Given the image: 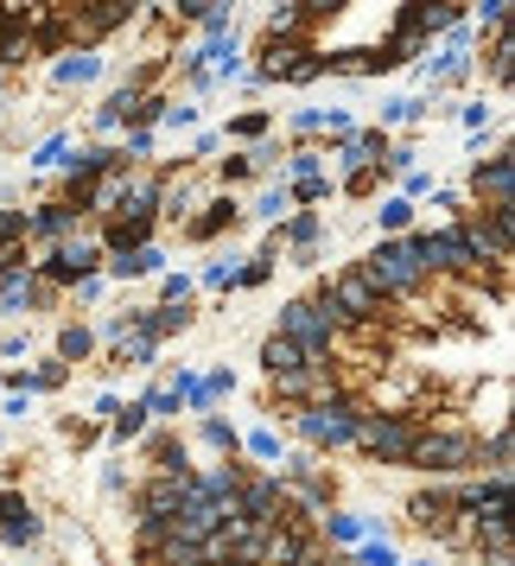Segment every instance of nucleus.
Segmentation results:
<instances>
[{
    "instance_id": "f257e3e1",
    "label": "nucleus",
    "mask_w": 515,
    "mask_h": 566,
    "mask_svg": "<svg viewBox=\"0 0 515 566\" xmlns=\"http://www.w3.org/2000/svg\"><path fill=\"white\" fill-rule=\"evenodd\" d=\"M420 433H427V420H420V413H376V408H362L350 446H362L376 464H413Z\"/></svg>"
},
{
    "instance_id": "f03ea898",
    "label": "nucleus",
    "mask_w": 515,
    "mask_h": 566,
    "mask_svg": "<svg viewBox=\"0 0 515 566\" xmlns=\"http://www.w3.org/2000/svg\"><path fill=\"white\" fill-rule=\"evenodd\" d=\"M357 413H362V401L337 388V395H325V401L293 408V433L306 439V452H344L350 433H357Z\"/></svg>"
},
{
    "instance_id": "7ed1b4c3",
    "label": "nucleus",
    "mask_w": 515,
    "mask_h": 566,
    "mask_svg": "<svg viewBox=\"0 0 515 566\" xmlns=\"http://www.w3.org/2000/svg\"><path fill=\"white\" fill-rule=\"evenodd\" d=\"M357 274L376 286V300H382V306H388V300H413V293L427 286V274H420V261L408 255V242H401V235H382V242L357 261Z\"/></svg>"
},
{
    "instance_id": "20e7f679",
    "label": "nucleus",
    "mask_w": 515,
    "mask_h": 566,
    "mask_svg": "<svg viewBox=\"0 0 515 566\" xmlns=\"http://www.w3.org/2000/svg\"><path fill=\"white\" fill-rule=\"evenodd\" d=\"M312 300H325L337 312V325L344 332H369V325H382V300H376V286L362 281L357 268H337L325 281L312 286Z\"/></svg>"
},
{
    "instance_id": "39448f33",
    "label": "nucleus",
    "mask_w": 515,
    "mask_h": 566,
    "mask_svg": "<svg viewBox=\"0 0 515 566\" xmlns=\"http://www.w3.org/2000/svg\"><path fill=\"white\" fill-rule=\"evenodd\" d=\"M274 332L293 337L299 350H332L337 337H344V325H337V312L325 306V300L299 293V300H286V306H281V325H274Z\"/></svg>"
},
{
    "instance_id": "423d86ee",
    "label": "nucleus",
    "mask_w": 515,
    "mask_h": 566,
    "mask_svg": "<svg viewBox=\"0 0 515 566\" xmlns=\"http://www.w3.org/2000/svg\"><path fill=\"white\" fill-rule=\"evenodd\" d=\"M477 459H484L477 433H433V427L420 433V452H413V464L433 478H464V471H477Z\"/></svg>"
},
{
    "instance_id": "0eeeda50",
    "label": "nucleus",
    "mask_w": 515,
    "mask_h": 566,
    "mask_svg": "<svg viewBox=\"0 0 515 566\" xmlns=\"http://www.w3.org/2000/svg\"><path fill=\"white\" fill-rule=\"evenodd\" d=\"M471 198H477L484 210L515 205V147H509V140H496V147H490V159H477V166H471Z\"/></svg>"
},
{
    "instance_id": "6e6552de",
    "label": "nucleus",
    "mask_w": 515,
    "mask_h": 566,
    "mask_svg": "<svg viewBox=\"0 0 515 566\" xmlns=\"http://www.w3.org/2000/svg\"><path fill=\"white\" fill-rule=\"evenodd\" d=\"M191 496V471H154L140 496H134V515H147V522H172L179 503Z\"/></svg>"
},
{
    "instance_id": "1a4fd4ad",
    "label": "nucleus",
    "mask_w": 515,
    "mask_h": 566,
    "mask_svg": "<svg viewBox=\"0 0 515 566\" xmlns=\"http://www.w3.org/2000/svg\"><path fill=\"white\" fill-rule=\"evenodd\" d=\"M452 510L464 522H496V515H509V478H471V484L452 490Z\"/></svg>"
},
{
    "instance_id": "9d476101",
    "label": "nucleus",
    "mask_w": 515,
    "mask_h": 566,
    "mask_svg": "<svg viewBox=\"0 0 515 566\" xmlns=\"http://www.w3.org/2000/svg\"><path fill=\"white\" fill-rule=\"evenodd\" d=\"M235 223H242V205H235V191H217V198H204V205L185 217V235H191V242H217V235H230Z\"/></svg>"
},
{
    "instance_id": "9b49d317",
    "label": "nucleus",
    "mask_w": 515,
    "mask_h": 566,
    "mask_svg": "<svg viewBox=\"0 0 515 566\" xmlns=\"http://www.w3.org/2000/svg\"><path fill=\"white\" fill-rule=\"evenodd\" d=\"M281 510H286L281 478H242V484H235V515H242V522H274Z\"/></svg>"
},
{
    "instance_id": "f8f14e48",
    "label": "nucleus",
    "mask_w": 515,
    "mask_h": 566,
    "mask_svg": "<svg viewBox=\"0 0 515 566\" xmlns=\"http://www.w3.org/2000/svg\"><path fill=\"white\" fill-rule=\"evenodd\" d=\"M159 217H147V210H122V217H108L103 230H96V242H103V255H128V249H140V242H154Z\"/></svg>"
},
{
    "instance_id": "ddd939ff",
    "label": "nucleus",
    "mask_w": 515,
    "mask_h": 566,
    "mask_svg": "<svg viewBox=\"0 0 515 566\" xmlns=\"http://www.w3.org/2000/svg\"><path fill=\"white\" fill-rule=\"evenodd\" d=\"M83 217L64 198H45V205H32L27 210V242H39V249H52V242H64V235L77 230Z\"/></svg>"
},
{
    "instance_id": "4468645a",
    "label": "nucleus",
    "mask_w": 515,
    "mask_h": 566,
    "mask_svg": "<svg viewBox=\"0 0 515 566\" xmlns=\"http://www.w3.org/2000/svg\"><path fill=\"white\" fill-rule=\"evenodd\" d=\"M274 478H281V484H306V490H312V503H332V496H337V478L325 471V464H318V452H286Z\"/></svg>"
},
{
    "instance_id": "2eb2a0df",
    "label": "nucleus",
    "mask_w": 515,
    "mask_h": 566,
    "mask_svg": "<svg viewBox=\"0 0 515 566\" xmlns=\"http://www.w3.org/2000/svg\"><path fill=\"white\" fill-rule=\"evenodd\" d=\"M45 535V522H39V510H32L20 490H0V541H13V547H27V541Z\"/></svg>"
},
{
    "instance_id": "dca6fc26",
    "label": "nucleus",
    "mask_w": 515,
    "mask_h": 566,
    "mask_svg": "<svg viewBox=\"0 0 515 566\" xmlns=\"http://www.w3.org/2000/svg\"><path fill=\"white\" fill-rule=\"evenodd\" d=\"M45 300H52V286L32 274V261L0 274V312H32V306H45Z\"/></svg>"
},
{
    "instance_id": "f3484780",
    "label": "nucleus",
    "mask_w": 515,
    "mask_h": 566,
    "mask_svg": "<svg viewBox=\"0 0 515 566\" xmlns=\"http://www.w3.org/2000/svg\"><path fill=\"white\" fill-rule=\"evenodd\" d=\"M408 522L420 528V535H452V522H459L452 490H420V496L408 503Z\"/></svg>"
},
{
    "instance_id": "a211bd4d",
    "label": "nucleus",
    "mask_w": 515,
    "mask_h": 566,
    "mask_svg": "<svg viewBox=\"0 0 515 566\" xmlns=\"http://www.w3.org/2000/svg\"><path fill=\"white\" fill-rule=\"evenodd\" d=\"M103 71H108L103 52H57L52 90H90V83H103Z\"/></svg>"
},
{
    "instance_id": "6ab92c4d",
    "label": "nucleus",
    "mask_w": 515,
    "mask_h": 566,
    "mask_svg": "<svg viewBox=\"0 0 515 566\" xmlns=\"http://www.w3.org/2000/svg\"><path fill=\"white\" fill-rule=\"evenodd\" d=\"M103 268L115 281H147V274H166V249H159V242H140L128 255H103Z\"/></svg>"
},
{
    "instance_id": "aec40b11",
    "label": "nucleus",
    "mask_w": 515,
    "mask_h": 566,
    "mask_svg": "<svg viewBox=\"0 0 515 566\" xmlns=\"http://www.w3.org/2000/svg\"><path fill=\"white\" fill-rule=\"evenodd\" d=\"M471 535H477V554H484L490 566H509V560H515L509 515H496V522H471Z\"/></svg>"
},
{
    "instance_id": "412c9836",
    "label": "nucleus",
    "mask_w": 515,
    "mask_h": 566,
    "mask_svg": "<svg viewBox=\"0 0 515 566\" xmlns=\"http://www.w3.org/2000/svg\"><path fill=\"white\" fill-rule=\"evenodd\" d=\"M427 115H439V103L433 96H388L382 103V122H376V128H413V122H427Z\"/></svg>"
},
{
    "instance_id": "4be33fe9",
    "label": "nucleus",
    "mask_w": 515,
    "mask_h": 566,
    "mask_svg": "<svg viewBox=\"0 0 515 566\" xmlns=\"http://www.w3.org/2000/svg\"><path fill=\"white\" fill-rule=\"evenodd\" d=\"M306 357H312V350H299V344H293V337H281V332L261 337V369H267V376H286V369H299Z\"/></svg>"
},
{
    "instance_id": "5701e85b",
    "label": "nucleus",
    "mask_w": 515,
    "mask_h": 566,
    "mask_svg": "<svg viewBox=\"0 0 515 566\" xmlns=\"http://www.w3.org/2000/svg\"><path fill=\"white\" fill-rule=\"evenodd\" d=\"M267 39H306V20H299V0H267Z\"/></svg>"
},
{
    "instance_id": "b1692460",
    "label": "nucleus",
    "mask_w": 515,
    "mask_h": 566,
    "mask_svg": "<svg viewBox=\"0 0 515 566\" xmlns=\"http://www.w3.org/2000/svg\"><path fill=\"white\" fill-rule=\"evenodd\" d=\"M318 77H332V57L318 52V45H306V52H299L293 64H286V77H281V83H293V90H306V83H318Z\"/></svg>"
},
{
    "instance_id": "393cba45",
    "label": "nucleus",
    "mask_w": 515,
    "mask_h": 566,
    "mask_svg": "<svg viewBox=\"0 0 515 566\" xmlns=\"http://www.w3.org/2000/svg\"><path fill=\"white\" fill-rule=\"evenodd\" d=\"M71 147H77L71 134H45V140H39V147H32V154H27V172H57V166H64V154H71Z\"/></svg>"
},
{
    "instance_id": "a878e982",
    "label": "nucleus",
    "mask_w": 515,
    "mask_h": 566,
    "mask_svg": "<svg viewBox=\"0 0 515 566\" xmlns=\"http://www.w3.org/2000/svg\"><path fill=\"white\" fill-rule=\"evenodd\" d=\"M235 32V0H210L204 20H198V45H210V39H230Z\"/></svg>"
},
{
    "instance_id": "bb28decb",
    "label": "nucleus",
    "mask_w": 515,
    "mask_h": 566,
    "mask_svg": "<svg viewBox=\"0 0 515 566\" xmlns=\"http://www.w3.org/2000/svg\"><path fill=\"white\" fill-rule=\"evenodd\" d=\"M191 210H198V185H172V179H166V191H159V210H154V217H172V223H185Z\"/></svg>"
},
{
    "instance_id": "cd10ccee",
    "label": "nucleus",
    "mask_w": 515,
    "mask_h": 566,
    "mask_svg": "<svg viewBox=\"0 0 515 566\" xmlns=\"http://www.w3.org/2000/svg\"><path fill=\"white\" fill-rule=\"evenodd\" d=\"M376 223H382V235H408L413 230V198H401V191L382 198V205H376Z\"/></svg>"
},
{
    "instance_id": "c85d7f7f",
    "label": "nucleus",
    "mask_w": 515,
    "mask_h": 566,
    "mask_svg": "<svg viewBox=\"0 0 515 566\" xmlns=\"http://www.w3.org/2000/svg\"><path fill=\"white\" fill-rule=\"evenodd\" d=\"M490 83H496V90H509V83H515V39H509V32H496V39H490Z\"/></svg>"
},
{
    "instance_id": "c756f323",
    "label": "nucleus",
    "mask_w": 515,
    "mask_h": 566,
    "mask_svg": "<svg viewBox=\"0 0 515 566\" xmlns=\"http://www.w3.org/2000/svg\"><path fill=\"white\" fill-rule=\"evenodd\" d=\"M267 128H274V115H267V108H242L230 128H223V147H230V140H267Z\"/></svg>"
},
{
    "instance_id": "7c9ffc66",
    "label": "nucleus",
    "mask_w": 515,
    "mask_h": 566,
    "mask_svg": "<svg viewBox=\"0 0 515 566\" xmlns=\"http://www.w3.org/2000/svg\"><path fill=\"white\" fill-rule=\"evenodd\" d=\"M90 350H96V332L90 325H64L57 332V363H90Z\"/></svg>"
},
{
    "instance_id": "2f4dec72",
    "label": "nucleus",
    "mask_w": 515,
    "mask_h": 566,
    "mask_svg": "<svg viewBox=\"0 0 515 566\" xmlns=\"http://www.w3.org/2000/svg\"><path fill=\"white\" fill-rule=\"evenodd\" d=\"M433 45L427 39H413V32H395V39H382V57H388V71H401V64H413V57H427Z\"/></svg>"
},
{
    "instance_id": "473e14b6",
    "label": "nucleus",
    "mask_w": 515,
    "mask_h": 566,
    "mask_svg": "<svg viewBox=\"0 0 515 566\" xmlns=\"http://www.w3.org/2000/svg\"><path fill=\"white\" fill-rule=\"evenodd\" d=\"M477 7V39H496V32H509V0H471Z\"/></svg>"
},
{
    "instance_id": "72a5a7b5",
    "label": "nucleus",
    "mask_w": 515,
    "mask_h": 566,
    "mask_svg": "<svg viewBox=\"0 0 515 566\" xmlns=\"http://www.w3.org/2000/svg\"><path fill=\"white\" fill-rule=\"evenodd\" d=\"M281 166H286V172H293V179H318V172H325V154H318L312 140H299L293 154H281Z\"/></svg>"
},
{
    "instance_id": "f704fd0d",
    "label": "nucleus",
    "mask_w": 515,
    "mask_h": 566,
    "mask_svg": "<svg viewBox=\"0 0 515 566\" xmlns=\"http://www.w3.org/2000/svg\"><path fill=\"white\" fill-rule=\"evenodd\" d=\"M115 147H122V159H128V166H140V159H154L159 134L154 128H122V140H115Z\"/></svg>"
},
{
    "instance_id": "c9c22d12",
    "label": "nucleus",
    "mask_w": 515,
    "mask_h": 566,
    "mask_svg": "<svg viewBox=\"0 0 515 566\" xmlns=\"http://www.w3.org/2000/svg\"><path fill=\"white\" fill-rule=\"evenodd\" d=\"M217 179H223V191H235V185H249V179H255V154L242 147V154L217 159Z\"/></svg>"
},
{
    "instance_id": "e433bc0d",
    "label": "nucleus",
    "mask_w": 515,
    "mask_h": 566,
    "mask_svg": "<svg viewBox=\"0 0 515 566\" xmlns=\"http://www.w3.org/2000/svg\"><path fill=\"white\" fill-rule=\"evenodd\" d=\"M108 433L122 439V446L140 439V433H147V408H140V401H134V408H115V413H108Z\"/></svg>"
},
{
    "instance_id": "4c0bfd02",
    "label": "nucleus",
    "mask_w": 515,
    "mask_h": 566,
    "mask_svg": "<svg viewBox=\"0 0 515 566\" xmlns=\"http://www.w3.org/2000/svg\"><path fill=\"white\" fill-rule=\"evenodd\" d=\"M452 115L464 122V134H490L496 128V108H490L484 96H477V103H452Z\"/></svg>"
},
{
    "instance_id": "58836bf2",
    "label": "nucleus",
    "mask_w": 515,
    "mask_h": 566,
    "mask_svg": "<svg viewBox=\"0 0 515 566\" xmlns=\"http://www.w3.org/2000/svg\"><path fill=\"white\" fill-rule=\"evenodd\" d=\"M0 249H27V210L0 205Z\"/></svg>"
},
{
    "instance_id": "ea45409f",
    "label": "nucleus",
    "mask_w": 515,
    "mask_h": 566,
    "mask_svg": "<svg viewBox=\"0 0 515 566\" xmlns=\"http://www.w3.org/2000/svg\"><path fill=\"white\" fill-rule=\"evenodd\" d=\"M255 217H267V223H286L293 217V198H286V185H267L255 198Z\"/></svg>"
},
{
    "instance_id": "a19ab883",
    "label": "nucleus",
    "mask_w": 515,
    "mask_h": 566,
    "mask_svg": "<svg viewBox=\"0 0 515 566\" xmlns=\"http://www.w3.org/2000/svg\"><path fill=\"white\" fill-rule=\"evenodd\" d=\"M147 452H154L159 471H185V446L172 433H154V439H147Z\"/></svg>"
},
{
    "instance_id": "79ce46f5",
    "label": "nucleus",
    "mask_w": 515,
    "mask_h": 566,
    "mask_svg": "<svg viewBox=\"0 0 515 566\" xmlns=\"http://www.w3.org/2000/svg\"><path fill=\"white\" fill-rule=\"evenodd\" d=\"M382 191V166H357V172H344V198H376Z\"/></svg>"
},
{
    "instance_id": "37998d69",
    "label": "nucleus",
    "mask_w": 515,
    "mask_h": 566,
    "mask_svg": "<svg viewBox=\"0 0 515 566\" xmlns=\"http://www.w3.org/2000/svg\"><path fill=\"white\" fill-rule=\"evenodd\" d=\"M267 274H274V249H261V255L242 261L235 268V286H267Z\"/></svg>"
},
{
    "instance_id": "c03bdc74",
    "label": "nucleus",
    "mask_w": 515,
    "mask_h": 566,
    "mask_svg": "<svg viewBox=\"0 0 515 566\" xmlns=\"http://www.w3.org/2000/svg\"><path fill=\"white\" fill-rule=\"evenodd\" d=\"M159 128H166V134H191V128H198V103H166Z\"/></svg>"
},
{
    "instance_id": "a18cd8bd",
    "label": "nucleus",
    "mask_w": 515,
    "mask_h": 566,
    "mask_svg": "<svg viewBox=\"0 0 515 566\" xmlns=\"http://www.w3.org/2000/svg\"><path fill=\"white\" fill-rule=\"evenodd\" d=\"M325 535L344 541V547H357V541H362V522H357V515H344V510H332V515H325Z\"/></svg>"
},
{
    "instance_id": "49530a36",
    "label": "nucleus",
    "mask_w": 515,
    "mask_h": 566,
    "mask_svg": "<svg viewBox=\"0 0 515 566\" xmlns=\"http://www.w3.org/2000/svg\"><path fill=\"white\" fill-rule=\"evenodd\" d=\"M286 128H293V140H318V134H325V108H293Z\"/></svg>"
},
{
    "instance_id": "de8ad7c7",
    "label": "nucleus",
    "mask_w": 515,
    "mask_h": 566,
    "mask_svg": "<svg viewBox=\"0 0 515 566\" xmlns=\"http://www.w3.org/2000/svg\"><path fill=\"white\" fill-rule=\"evenodd\" d=\"M413 166H420V147H413V140H395V147H388V159H382V172H395V179H401V172H413Z\"/></svg>"
},
{
    "instance_id": "09e8293b",
    "label": "nucleus",
    "mask_w": 515,
    "mask_h": 566,
    "mask_svg": "<svg viewBox=\"0 0 515 566\" xmlns=\"http://www.w3.org/2000/svg\"><path fill=\"white\" fill-rule=\"evenodd\" d=\"M344 7H350V0H299V20H306V27H325V20L344 13Z\"/></svg>"
},
{
    "instance_id": "8fccbe9b",
    "label": "nucleus",
    "mask_w": 515,
    "mask_h": 566,
    "mask_svg": "<svg viewBox=\"0 0 515 566\" xmlns=\"http://www.w3.org/2000/svg\"><path fill=\"white\" fill-rule=\"evenodd\" d=\"M64 376H71V363H39V369H32L27 376V388H45V395H52V388H64Z\"/></svg>"
},
{
    "instance_id": "3c124183",
    "label": "nucleus",
    "mask_w": 515,
    "mask_h": 566,
    "mask_svg": "<svg viewBox=\"0 0 515 566\" xmlns=\"http://www.w3.org/2000/svg\"><path fill=\"white\" fill-rule=\"evenodd\" d=\"M204 446H217V452H235L242 439H235L230 420H217V413H204Z\"/></svg>"
},
{
    "instance_id": "603ef678",
    "label": "nucleus",
    "mask_w": 515,
    "mask_h": 566,
    "mask_svg": "<svg viewBox=\"0 0 515 566\" xmlns=\"http://www.w3.org/2000/svg\"><path fill=\"white\" fill-rule=\"evenodd\" d=\"M439 185H433V172L427 166H413V172H401V198H433Z\"/></svg>"
},
{
    "instance_id": "864d4df0",
    "label": "nucleus",
    "mask_w": 515,
    "mask_h": 566,
    "mask_svg": "<svg viewBox=\"0 0 515 566\" xmlns=\"http://www.w3.org/2000/svg\"><path fill=\"white\" fill-rule=\"evenodd\" d=\"M191 300V281L185 274H159V306H185Z\"/></svg>"
},
{
    "instance_id": "5fc2aeb1",
    "label": "nucleus",
    "mask_w": 515,
    "mask_h": 566,
    "mask_svg": "<svg viewBox=\"0 0 515 566\" xmlns=\"http://www.w3.org/2000/svg\"><path fill=\"white\" fill-rule=\"evenodd\" d=\"M140 408H147V413H179L185 401H179V388L166 382V388H147V401H140Z\"/></svg>"
},
{
    "instance_id": "6e6d98bb",
    "label": "nucleus",
    "mask_w": 515,
    "mask_h": 566,
    "mask_svg": "<svg viewBox=\"0 0 515 566\" xmlns=\"http://www.w3.org/2000/svg\"><path fill=\"white\" fill-rule=\"evenodd\" d=\"M204 7H210V0H166V13L185 20V27H198V20H204Z\"/></svg>"
},
{
    "instance_id": "4d7b16f0",
    "label": "nucleus",
    "mask_w": 515,
    "mask_h": 566,
    "mask_svg": "<svg viewBox=\"0 0 515 566\" xmlns=\"http://www.w3.org/2000/svg\"><path fill=\"white\" fill-rule=\"evenodd\" d=\"M210 154H223V134H217V128H198V134H191V159H210Z\"/></svg>"
},
{
    "instance_id": "13d9d810",
    "label": "nucleus",
    "mask_w": 515,
    "mask_h": 566,
    "mask_svg": "<svg viewBox=\"0 0 515 566\" xmlns=\"http://www.w3.org/2000/svg\"><path fill=\"white\" fill-rule=\"evenodd\" d=\"M325 134H337V140L357 134V115H350V108H325Z\"/></svg>"
},
{
    "instance_id": "bf43d9fd",
    "label": "nucleus",
    "mask_w": 515,
    "mask_h": 566,
    "mask_svg": "<svg viewBox=\"0 0 515 566\" xmlns=\"http://www.w3.org/2000/svg\"><path fill=\"white\" fill-rule=\"evenodd\" d=\"M71 293H77L83 306H96V300H103V274H90V281H77Z\"/></svg>"
},
{
    "instance_id": "052dcab7",
    "label": "nucleus",
    "mask_w": 515,
    "mask_h": 566,
    "mask_svg": "<svg viewBox=\"0 0 515 566\" xmlns=\"http://www.w3.org/2000/svg\"><path fill=\"white\" fill-rule=\"evenodd\" d=\"M249 452H255V459H281V439H274V433H255V439H249Z\"/></svg>"
},
{
    "instance_id": "680f3d73",
    "label": "nucleus",
    "mask_w": 515,
    "mask_h": 566,
    "mask_svg": "<svg viewBox=\"0 0 515 566\" xmlns=\"http://www.w3.org/2000/svg\"><path fill=\"white\" fill-rule=\"evenodd\" d=\"M13 108V71H0V115Z\"/></svg>"
}]
</instances>
